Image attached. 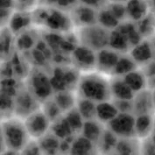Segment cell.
<instances>
[{
    "instance_id": "cell-15",
    "label": "cell",
    "mask_w": 155,
    "mask_h": 155,
    "mask_svg": "<svg viewBox=\"0 0 155 155\" xmlns=\"http://www.w3.org/2000/svg\"><path fill=\"white\" fill-rule=\"evenodd\" d=\"M130 54L138 65H146L152 61L154 52L149 41H143L131 49Z\"/></svg>"
},
{
    "instance_id": "cell-42",
    "label": "cell",
    "mask_w": 155,
    "mask_h": 155,
    "mask_svg": "<svg viewBox=\"0 0 155 155\" xmlns=\"http://www.w3.org/2000/svg\"><path fill=\"white\" fill-rule=\"evenodd\" d=\"M12 5V0H1V11L8 12L9 8Z\"/></svg>"
},
{
    "instance_id": "cell-4",
    "label": "cell",
    "mask_w": 155,
    "mask_h": 155,
    "mask_svg": "<svg viewBox=\"0 0 155 155\" xmlns=\"http://www.w3.org/2000/svg\"><path fill=\"white\" fill-rule=\"evenodd\" d=\"M35 13L37 15V20L45 25L50 30L68 32L74 25L70 15H67L60 9L45 5L36 11Z\"/></svg>"
},
{
    "instance_id": "cell-39",
    "label": "cell",
    "mask_w": 155,
    "mask_h": 155,
    "mask_svg": "<svg viewBox=\"0 0 155 155\" xmlns=\"http://www.w3.org/2000/svg\"><path fill=\"white\" fill-rule=\"evenodd\" d=\"M114 104L117 108L119 112H131L133 110L132 100H120L114 99Z\"/></svg>"
},
{
    "instance_id": "cell-17",
    "label": "cell",
    "mask_w": 155,
    "mask_h": 155,
    "mask_svg": "<svg viewBox=\"0 0 155 155\" xmlns=\"http://www.w3.org/2000/svg\"><path fill=\"white\" fill-rule=\"evenodd\" d=\"M110 90L114 99L132 100L135 96V92L128 86L124 79L120 78V76H116L112 81H110Z\"/></svg>"
},
{
    "instance_id": "cell-44",
    "label": "cell",
    "mask_w": 155,
    "mask_h": 155,
    "mask_svg": "<svg viewBox=\"0 0 155 155\" xmlns=\"http://www.w3.org/2000/svg\"><path fill=\"white\" fill-rule=\"evenodd\" d=\"M152 95H153V104H154L155 108V88L152 90Z\"/></svg>"
},
{
    "instance_id": "cell-24",
    "label": "cell",
    "mask_w": 155,
    "mask_h": 155,
    "mask_svg": "<svg viewBox=\"0 0 155 155\" xmlns=\"http://www.w3.org/2000/svg\"><path fill=\"white\" fill-rule=\"evenodd\" d=\"M109 47L117 52L125 53L130 49L131 46L125 35L117 28H116L114 30H111L110 33Z\"/></svg>"
},
{
    "instance_id": "cell-14",
    "label": "cell",
    "mask_w": 155,
    "mask_h": 155,
    "mask_svg": "<svg viewBox=\"0 0 155 155\" xmlns=\"http://www.w3.org/2000/svg\"><path fill=\"white\" fill-rule=\"evenodd\" d=\"M126 14L130 21L138 22L149 13V2L147 0H127Z\"/></svg>"
},
{
    "instance_id": "cell-25",
    "label": "cell",
    "mask_w": 155,
    "mask_h": 155,
    "mask_svg": "<svg viewBox=\"0 0 155 155\" xmlns=\"http://www.w3.org/2000/svg\"><path fill=\"white\" fill-rule=\"evenodd\" d=\"M97 146L95 143L82 135L81 137L74 139L69 152L71 154L74 155L91 154L94 153V149Z\"/></svg>"
},
{
    "instance_id": "cell-29",
    "label": "cell",
    "mask_w": 155,
    "mask_h": 155,
    "mask_svg": "<svg viewBox=\"0 0 155 155\" xmlns=\"http://www.w3.org/2000/svg\"><path fill=\"white\" fill-rule=\"evenodd\" d=\"M97 22L98 24L108 30H114L120 24V21L115 17L110 10L107 7V5L101 9L98 12Z\"/></svg>"
},
{
    "instance_id": "cell-38",
    "label": "cell",
    "mask_w": 155,
    "mask_h": 155,
    "mask_svg": "<svg viewBox=\"0 0 155 155\" xmlns=\"http://www.w3.org/2000/svg\"><path fill=\"white\" fill-rule=\"evenodd\" d=\"M107 7L119 21H122L127 17L125 5H123L122 3H111L110 5H107Z\"/></svg>"
},
{
    "instance_id": "cell-22",
    "label": "cell",
    "mask_w": 155,
    "mask_h": 155,
    "mask_svg": "<svg viewBox=\"0 0 155 155\" xmlns=\"http://www.w3.org/2000/svg\"><path fill=\"white\" fill-rule=\"evenodd\" d=\"M119 113L114 103L109 101L100 102L97 104V119L102 124H108Z\"/></svg>"
},
{
    "instance_id": "cell-31",
    "label": "cell",
    "mask_w": 155,
    "mask_h": 155,
    "mask_svg": "<svg viewBox=\"0 0 155 155\" xmlns=\"http://www.w3.org/2000/svg\"><path fill=\"white\" fill-rule=\"evenodd\" d=\"M138 64L136 61L132 59L131 55L130 56H125L123 55L119 57V60L115 67L113 74L115 76H122L125 75L126 74L130 73L131 71L137 69Z\"/></svg>"
},
{
    "instance_id": "cell-2",
    "label": "cell",
    "mask_w": 155,
    "mask_h": 155,
    "mask_svg": "<svg viewBox=\"0 0 155 155\" xmlns=\"http://www.w3.org/2000/svg\"><path fill=\"white\" fill-rule=\"evenodd\" d=\"M1 138L6 149L12 153H22L31 140L25 128L24 119L17 116L3 119L1 124Z\"/></svg>"
},
{
    "instance_id": "cell-30",
    "label": "cell",
    "mask_w": 155,
    "mask_h": 155,
    "mask_svg": "<svg viewBox=\"0 0 155 155\" xmlns=\"http://www.w3.org/2000/svg\"><path fill=\"white\" fill-rule=\"evenodd\" d=\"M32 18L24 12H17L10 18L9 28L13 33H18L31 24Z\"/></svg>"
},
{
    "instance_id": "cell-43",
    "label": "cell",
    "mask_w": 155,
    "mask_h": 155,
    "mask_svg": "<svg viewBox=\"0 0 155 155\" xmlns=\"http://www.w3.org/2000/svg\"><path fill=\"white\" fill-rule=\"evenodd\" d=\"M110 3H124L127 0H109Z\"/></svg>"
},
{
    "instance_id": "cell-33",
    "label": "cell",
    "mask_w": 155,
    "mask_h": 155,
    "mask_svg": "<svg viewBox=\"0 0 155 155\" xmlns=\"http://www.w3.org/2000/svg\"><path fill=\"white\" fill-rule=\"evenodd\" d=\"M41 109L52 123L55 121L63 114L52 97L43 102L41 105Z\"/></svg>"
},
{
    "instance_id": "cell-26",
    "label": "cell",
    "mask_w": 155,
    "mask_h": 155,
    "mask_svg": "<svg viewBox=\"0 0 155 155\" xmlns=\"http://www.w3.org/2000/svg\"><path fill=\"white\" fill-rule=\"evenodd\" d=\"M95 103L88 98L77 97L76 108L84 120L97 118V105Z\"/></svg>"
},
{
    "instance_id": "cell-32",
    "label": "cell",
    "mask_w": 155,
    "mask_h": 155,
    "mask_svg": "<svg viewBox=\"0 0 155 155\" xmlns=\"http://www.w3.org/2000/svg\"><path fill=\"white\" fill-rule=\"evenodd\" d=\"M65 117L74 133H78L80 131L82 132V126L85 120L82 118V115L80 114L76 106L65 113Z\"/></svg>"
},
{
    "instance_id": "cell-41",
    "label": "cell",
    "mask_w": 155,
    "mask_h": 155,
    "mask_svg": "<svg viewBox=\"0 0 155 155\" xmlns=\"http://www.w3.org/2000/svg\"><path fill=\"white\" fill-rule=\"evenodd\" d=\"M145 66V70L143 71L147 78L149 77V79L151 78H155V61H150Z\"/></svg>"
},
{
    "instance_id": "cell-7",
    "label": "cell",
    "mask_w": 155,
    "mask_h": 155,
    "mask_svg": "<svg viewBox=\"0 0 155 155\" xmlns=\"http://www.w3.org/2000/svg\"><path fill=\"white\" fill-rule=\"evenodd\" d=\"M24 123L30 138L35 140H39L45 136L50 131L52 124L41 107L26 117Z\"/></svg>"
},
{
    "instance_id": "cell-37",
    "label": "cell",
    "mask_w": 155,
    "mask_h": 155,
    "mask_svg": "<svg viewBox=\"0 0 155 155\" xmlns=\"http://www.w3.org/2000/svg\"><path fill=\"white\" fill-rule=\"evenodd\" d=\"M33 37L28 33H21L17 39L16 46L19 50H28L32 48L34 44Z\"/></svg>"
},
{
    "instance_id": "cell-16",
    "label": "cell",
    "mask_w": 155,
    "mask_h": 155,
    "mask_svg": "<svg viewBox=\"0 0 155 155\" xmlns=\"http://www.w3.org/2000/svg\"><path fill=\"white\" fill-rule=\"evenodd\" d=\"M153 132V114H141L135 118V135L139 139L151 137Z\"/></svg>"
},
{
    "instance_id": "cell-34",
    "label": "cell",
    "mask_w": 155,
    "mask_h": 155,
    "mask_svg": "<svg viewBox=\"0 0 155 155\" xmlns=\"http://www.w3.org/2000/svg\"><path fill=\"white\" fill-rule=\"evenodd\" d=\"M13 33L9 27H4L1 31V56L3 58L11 55V50L12 45Z\"/></svg>"
},
{
    "instance_id": "cell-6",
    "label": "cell",
    "mask_w": 155,
    "mask_h": 155,
    "mask_svg": "<svg viewBox=\"0 0 155 155\" xmlns=\"http://www.w3.org/2000/svg\"><path fill=\"white\" fill-rule=\"evenodd\" d=\"M80 75L81 74L79 73V70L74 67L55 68L50 75L51 83L54 92L61 90L74 91V90H76Z\"/></svg>"
},
{
    "instance_id": "cell-8",
    "label": "cell",
    "mask_w": 155,
    "mask_h": 155,
    "mask_svg": "<svg viewBox=\"0 0 155 155\" xmlns=\"http://www.w3.org/2000/svg\"><path fill=\"white\" fill-rule=\"evenodd\" d=\"M39 100L33 97V95L25 87L18 88L15 98H14V110L15 116L25 119L33 111L40 109Z\"/></svg>"
},
{
    "instance_id": "cell-18",
    "label": "cell",
    "mask_w": 155,
    "mask_h": 155,
    "mask_svg": "<svg viewBox=\"0 0 155 155\" xmlns=\"http://www.w3.org/2000/svg\"><path fill=\"white\" fill-rule=\"evenodd\" d=\"M53 99L63 114L76 106L77 97L74 96L73 90H61L54 92Z\"/></svg>"
},
{
    "instance_id": "cell-9",
    "label": "cell",
    "mask_w": 155,
    "mask_h": 155,
    "mask_svg": "<svg viewBox=\"0 0 155 155\" xmlns=\"http://www.w3.org/2000/svg\"><path fill=\"white\" fill-rule=\"evenodd\" d=\"M136 116L131 112H119L107 124V128L118 138H131L135 135Z\"/></svg>"
},
{
    "instance_id": "cell-3",
    "label": "cell",
    "mask_w": 155,
    "mask_h": 155,
    "mask_svg": "<svg viewBox=\"0 0 155 155\" xmlns=\"http://www.w3.org/2000/svg\"><path fill=\"white\" fill-rule=\"evenodd\" d=\"M110 33L108 29L98 23L79 27L77 33L78 41L81 45L98 52L109 47Z\"/></svg>"
},
{
    "instance_id": "cell-40",
    "label": "cell",
    "mask_w": 155,
    "mask_h": 155,
    "mask_svg": "<svg viewBox=\"0 0 155 155\" xmlns=\"http://www.w3.org/2000/svg\"><path fill=\"white\" fill-rule=\"evenodd\" d=\"M109 0H79V4L90 6L95 9H103L108 5Z\"/></svg>"
},
{
    "instance_id": "cell-28",
    "label": "cell",
    "mask_w": 155,
    "mask_h": 155,
    "mask_svg": "<svg viewBox=\"0 0 155 155\" xmlns=\"http://www.w3.org/2000/svg\"><path fill=\"white\" fill-rule=\"evenodd\" d=\"M52 131L55 136H57L60 139H64L71 137L74 134L73 131L66 118L65 115L60 117L58 119L51 124V129Z\"/></svg>"
},
{
    "instance_id": "cell-10",
    "label": "cell",
    "mask_w": 155,
    "mask_h": 155,
    "mask_svg": "<svg viewBox=\"0 0 155 155\" xmlns=\"http://www.w3.org/2000/svg\"><path fill=\"white\" fill-rule=\"evenodd\" d=\"M71 61L74 68L83 72L94 70L97 68V55L95 51L83 45L75 47L71 52Z\"/></svg>"
},
{
    "instance_id": "cell-12",
    "label": "cell",
    "mask_w": 155,
    "mask_h": 155,
    "mask_svg": "<svg viewBox=\"0 0 155 155\" xmlns=\"http://www.w3.org/2000/svg\"><path fill=\"white\" fill-rule=\"evenodd\" d=\"M132 113L135 116L141 114H154L155 108L152 90L145 89L135 93V96L132 99Z\"/></svg>"
},
{
    "instance_id": "cell-46",
    "label": "cell",
    "mask_w": 155,
    "mask_h": 155,
    "mask_svg": "<svg viewBox=\"0 0 155 155\" xmlns=\"http://www.w3.org/2000/svg\"><path fill=\"white\" fill-rule=\"evenodd\" d=\"M151 137H152V139H153V143H154L155 145V133H153Z\"/></svg>"
},
{
    "instance_id": "cell-19",
    "label": "cell",
    "mask_w": 155,
    "mask_h": 155,
    "mask_svg": "<svg viewBox=\"0 0 155 155\" xmlns=\"http://www.w3.org/2000/svg\"><path fill=\"white\" fill-rule=\"evenodd\" d=\"M115 153L118 154H135L141 153V139L137 137L120 138L115 148Z\"/></svg>"
},
{
    "instance_id": "cell-35",
    "label": "cell",
    "mask_w": 155,
    "mask_h": 155,
    "mask_svg": "<svg viewBox=\"0 0 155 155\" xmlns=\"http://www.w3.org/2000/svg\"><path fill=\"white\" fill-rule=\"evenodd\" d=\"M138 23L137 28L142 37L150 36L155 30V18L149 13L144 18L138 21Z\"/></svg>"
},
{
    "instance_id": "cell-13",
    "label": "cell",
    "mask_w": 155,
    "mask_h": 155,
    "mask_svg": "<svg viewBox=\"0 0 155 155\" xmlns=\"http://www.w3.org/2000/svg\"><path fill=\"white\" fill-rule=\"evenodd\" d=\"M119 57L117 52L112 48H105L99 50L97 54V68H98V71L107 75L113 74Z\"/></svg>"
},
{
    "instance_id": "cell-20",
    "label": "cell",
    "mask_w": 155,
    "mask_h": 155,
    "mask_svg": "<svg viewBox=\"0 0 155 155\" xmlns=\"http://www.w3.org/2000/svg\"><path fill=\"white\" fill-rule=\"evenodd\" d=\"M104 130L103 124L98 121L97 118L90 119V120H85L83 126H82V134L85 138L90 139L93 143L97 144L98 140L100 139L103 131Z\"/></svg>"
},
{
    "instance_id": "cell-1",
    "label": "cell",
    "mask_w": 155,
    "mask_h": 155,
    "mask_svg": "<svg viewBox=\"0 0 155 155\" xmlns=\"http://www.w3.org/2000/svg\"><path fill=\"white\" fill-rule=\"evenodd\" d=\"M78 97L88 98L100 103L109 101L112 97L110 81L107 74L100 71H87L81 74L77 84Z\"/></svg>"
},
{
    "instance_id": "cell-45",
    "label": "cell",
    "mask_w": 155,
    "mask_h": 155,
    "mask_svg": "<svg viewBox=\"0 0 155 155\" xmlns=\"http://www.w3.org/2000/svg\"><path fill=\"white\" fill-rule=\"evenodd\" d=\"M153 133H155V113L153 114Z\"/></svg>"
},
{
    "instance_id": "cell-5",
    "label": "cell",
    "mask_w": 155,
    "mask_h": 155,
    "mask_svg": "<svg viewBox=\"0 0 155 155\" xmlns=\"http://www.w3.org/2000/svg\"><path fill=\"white\" fill-rule=\"evenodd\" d=\"M26 88L40 102L51 98L54 92L50 75L41 69H34L29 74Z\"/></svg>"
},
{
    "instance_id": "cell-27",
    "label": "cell",
    "mask_w": 155,
    "mask_h": 155,
    "mask_svg": "<svg viewBox=\"0 0 155 155\" xmlns=\"http://www.w3.org/2000/svg\"><path fill=\"white\" fill-rule=\"evenodd\" d=\"M59 138L55 136L52 131L48 132L45 136L38 140L41 147V152L47 154H55L60 151V144L61 141Z\"/></svg>"
},
{
    "instance_id": "cell-23",
    "label": "cell",
    "mask_w": 155,
    "mask_h": 155,
    "mask_svg": "<svg viewBox=\"0 0 155 155\" xmlns=\"http://www.w3.org/2000/svg\"><path fill=\"white\" fill-rule=\"evenodd\" d=\"M117 136L108 128H104L103 134L97 144L98 152L102 153H108L115 151L116 146L117 144Z\"/></svg>"
},
{
    "instance_id": "cell-36",
    "label": "cell",
    "mask_w": 155,
    "mask_h": 155,
    "mask_svg": "<svg viewBox=\"0 0 155 155\" xmlns=\"http://www.w3.org/2000/svg\"><path fill=\"white\" fill-rule=\"evenodd\" d=\"M78 3L79 0H44L43 5L64 11L66 9L72 10Z\"/></svg>"
},
{
    "instance_id": "cell-21",
    "label": "cell",
    "mask_w": 155,
    "mask_h": 155,
    "mask_svg": "<svg viewBox=\"0 0 155 155\" xmlns=\"http://www.w3.org/2000/svg\"><path fill=\"white\" fill-rule=\"evenodd\" d=\"M123 79L135 93L147 89V78L142 70L135 69L124 75Z\"/></svg>"
},
{
    "instance_id": "cell-11",
    "label": "cell",
    "mask_w": 155,
    "mask_h": 155,
    "mask_svg": "<svg viewBox=\"0 0 155 155\" xmlns=\"http://www.w3.org/2000/svg\"><path fill=\"white\" fill-rule=\"evenodd\" d=\"M70 18L74 25H76L78 28L98 23V13L96 9L82 4L76 5L71 10Z\"/></svg>"
}]
</instances>
